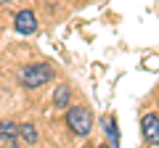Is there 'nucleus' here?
Listing matches in <instances>:
<instances>
[{
    "instance_id": "f257e3e1",
    "label": "nucleus",
    "mask_w": 159,
    "mask_h": 148,
    "mask_svg": "<svg viewBox=\"0 0 159 148\" xmlns=\"http://www.w3.org/2000/svg\"><path fill=\"white\" fill-rule=\"evenodd\" d=\"M53 77H56V72H53L51 63H32V66H27L21 72V85L27 87V90H34V87L45 85V82H51Z\"/></svg>"
},
{
    "instance_id": "f03ea898",
    "label": "nucleus",
    "mask_w": 159,
    "mask_h": 148,
    "mask_svg": "<svg viewBox=\"0 0 159 148\" xmlns=\"http://www.w3.org/2000/svg\"><path fill=\"white\" fill-rule=\"evenodd\" d=\"M66 124H69V130L74 135L85 137L93 130V116H90V111L85 106H74V108H69V114H66Z\"/></svg>"
},
{
    "instance_id": "7ed1b4c3",
    "label": "nucleus",
    "mask_w": 159,
    "mask_h": 148,
    "mask_svg": "<svg viewBox=\"0 0 159 148\" xmlns=\"http://www.w3.org/2000/svg\"><path fill=\"white\" fill-rule=\"evenodd\" d=\"M141 130H143V140L148 146H159V116L157 114H146L141 119Z\"/></svg>"
},
{
    "instance_id": "20e7f679",
    "label": "nucleus",
    "mask_w": 159,
    "mask_h": 148,
    "mask_svg": "<svg viewBox=\"0 0 159 148\" xmlns=\"http://www.w3.org/2000/svg\"><path fill=\"white\" fill-rule=\"evenodd\" d=\"M13 27H16V32H21V34H34L37 32V19H34L32 11H19L16 19H13Z\"/></svg>"
},
{
    "instance_id": "39448f33",
    "label": "nucleus",
    "mask_w": 159,
    "mask_h": 148,
    "mask_svg": "<svg viewBox=\"0 0 159 148\" xmlns=\"http://www.w3.org/2000/svg\"><path fill=\"white\" fill-rule=\"evenodd\" d=\"M19 143V124L0 122V148H13Z\"/></svg>"
},
{
    "instance_id": "423d86ee",
    "label": "nucleus",
    "mask_w": 159,
    "mask_h": 148,
    "mask_svg": "<svg viewBox=\"0 0 159 148\" xmlns=\"http://www.w3.org/2000/svg\"><path fill=\"white\" fill-rule=\"evenodd\" d=\"M103 132L109 135V146H119V130H117V119L114 116H103L101 119Z\"/></svg>"
},
{
    "instance_id": "0eeeda50",
    "label": "nucleus",
    "mask_w": 159,
    "mask_h": 148,
    "mask_svg": "<svg viewBox=\"0 0 159 148\" xmlns=\"http://www.w3.org/2000/svg\"><path fill=\"white\" fill-rule=\"evenodd\" d=\"M69 95H72V93H69V87H66V85H58L56 90H53V106L64 108V106L69 103Z\"/></svg>"
},
{
    "instance_id": "6e6552de",
    "label": "nucleus",
    "mask_w": 159,
    "mask_h": 148,
    "mask_svg": "<svg viewBox=\"0 0 159 148\" xmlns=\"http://www.w3.org/2000/svg\"><path fill=\"white\" fill-rule=\"evenodd\" d=\"M19 137H21L24 143H29V146H34V143H37V130H34V124H21L19 127Z\"/></svg>"
},
{
    "instance_id": "1a4fd4ad",
    "label": "nucleus",
    "mask_w": 159,
    "mask_h": 148,
    "mask_svg": "<svg viewBox=\"0 0 159 148\" xmlns=\"http://www.w3.org/2000/svg\"><path fill=\"white\" fill-rule=\"evenodd\" d=\"M0 3H11V0H0Z\"/></svg>"
}]
</instances>
